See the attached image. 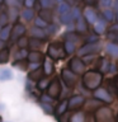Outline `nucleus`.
Here are the masks:
<instances>
[{
	"mask_svg": "<svg viewBox=\"0 0 118 122\" xmlns=\"http://www.w3.org/2000/svg\"><path fill=\"white\" fill-rule=\"evenodd\" d=\"M103 80H104V74H102L99 70H88L83 74L81 83L86 90L93 92L102 86Z\"/></svg>",
	"mask_w": 118,
	"mask_h": 122,
	"instance_id": "obj_1",
	"label": "nucleus"
},
{
	"mask_svg": "<svg viewBox=\"0 0 118 122\" xmlns=\"http://www.w3.org/2000/svg\"><path fill=\"white\" fill-rule=\"evenodd\" d=\"M47 56L49 59H52L53 61L65 59L67 56V53L64 48V42H59V41L51 42L47 47Z\"/></svg>",
	"mask_w": 118,
	"mask_h": 122,
	"instance_id": "obj_2",
	"label": "nucleus"
},
{
	"mask_svg": "<svg viewBox=\"0 0 118 122\" xmlns=\"http://www.w3.org/2000/svg\"><path fill=\"white\" fill-rule=\"evenodd\" d=\"M95 122H116V116H114L113 111L108 107L100 106L95 111Z\"/></svg>",
	"mask_w": 118,
	"mask_h": 122,
	"instance_id": "obj_3",
	"label": "nucleus"
},
{
	"mask_svg": "<svg viewBox=\"0 0 118 122\" xmlns=\"http://www.w3.org/2000/svg\"><path fill=\"white\" fill-rule=\"evenodd\" d=\"M100 51H102L100 42H85V45H83L78 50V56L83 57L86 55H97Z\"/></svg>",
	"mask_w": 118,
	"mask_h": 122,
	"instance_id": "obj_4",
	"label": "nucleus"
},
{
	"mask_svg": "<svg viewBox=\"0 0 118 122\" xmlns=\"http://www.w3.org/2000/svg\"><path fill=\"white\" fill-rule=\"evenodd\" d=\"M69 69H70L72 72H75L76 75H83L84 72H85L86 65L80 56H74L70 59V61H69Z\"/></svg>",
	"mask_w": 118,
	"mask_h": 122,
	"instance_id": "obj_5",
	"label": "nucleus"
},
{
	"mask_svg": "<svg viewBox=\"0 0 118 122\" xmlns=\"http://www.w3.org/2000/svg\"><path fill=\"white\" fill-rule=\"evenodd\" d=\"M61 80L69 89H72L78 84V75L72 72L70 69H62L61 70Z\"/></svg>",
	"mask_w": 118,
	"mask_h": 122,
	"instance_id": "obj_6",
	"label": "nucleus"
},
{
	"mask_svg": "<svg viewBox=\"0 0 118 122\" xmlns=\"http://www.w3.org/2000/svg\"><path fill=\"white\" fill-rule=\"evenodd\" d=\"M93 97L95 99H98V101H100L103 104H112L114 102V97L107 89H104L102 86H99L98 89L93 90Z\"/></svg>",
	"mask_w": 118,
	"mask_h": 122,
	"instance_id": "obj_7",
	"label": "nucleus"
},
{
	"mask_svg": "<svg viewBox=\"0 0 118 122\" xmlns=\"http://www.w3.org/2000/svg\"><path fill=\"white\" fill-rule=\"evenodd\" d=\"M85 97L81 94H75L70 97L69 99V109L70 111H78V109H81L84 104H85Z\"/></svg>",
	"mask_w": 118,
	"mask_h": 122,
	"instance_id": "obj_8",
	"label": "nucleus"
},
{
	"mask_svg": "<svg viewBox=\"0 0 118 122\" xmlns=\"http://www.w3.org/2000/svg\"><path fill=\"white\" fill-rule=\"evenodd\" d=\"M47 94L51 95L52 98L57 99L61 94V81L59 78H53V80H51L47 86Z\"/></svg>",
	"mask_w": 118,
	"mask_h": 122,
	"instance_id": "obj_9",
	"label": "nucleus"
},
{
	"mask_svg": "<svg viewBox=\"0 0 118 122\" xmlns=\"http://www.w3.org/2000/svg\"><path fill=\"white\" fill-rule=\"evenodd\" d=\"M83 17L88 22V24H94V23L98 20V18H99L98 13L95 11L94 8L93 6H88V5H86V8L83 11Z\"/></svg>",
	"mask_w": 118,
	"mask_h": 122,
	"instance_id": "obj_10",
	"label": "nucleus"
},
{
	"mask_svg": "<svg viewBox=\"0 0 118 122\" xmlns=\"http://www.w3.org/2000/svg\"><path fill=\"white\" fill-rule=\"evenodd\" d=\"M25 32H27L25 27L23 25L22 23L17 22L13 27H11V33H10V38H11V41H17L19 37L24 36Z\"/></svg>",
	"mask_w": 118,
	"mask_h": 122,
	"instance_id": "obj_11",
	"label": "nucleus"
},
{
	"mask_svg": "<svg viewBox=\"0 0 118 122\" xmlns=\"http://www.w3.org/2000/svg\"><path fill=\"white\" fill-rule=\"evenodd\" d=\"M67 122H86V112L80 109L72 111V113L67 116Z\"/></svg>",
	"mask_w": 118,
	"mask_h": 122,
	"instance_id": "obj_12",
	"label": "nucleus"
},
{
	"mask_svg": "<svg viewBox=\"0 0 118 122\" xmlns=\"http://www.w3.org/2000/svg\"><path fill=\"white\" fill-rule=\"evenodd\" d=\"M97 70H99L102 74H105V72H109V65H110V61L104 56H100L98 57L97 60Z\"/></svg>",
	"mask_w": 118,
	"mask_h": 122,
	"instance_id": "obj_13",
	"label": "nucleus"
},
{
	"mask_svg": "<svg viewBox=\"0 0 118 122\" xmlns=\"http://www.w3.org/2000/svg\"><path fill=\"white\" fill-rule=\"evenodd\" d=\"M107 24H108V22L105 20L104 18H98V20L94 23V33H97L98 36H100V34H104L107 32Z\"/></svg>",
	"mask_w": 118,
	"mask_h": 122,
	"instance_id": "obj_14",
	"label": "nucleus"
},
{
	"mask_svg": "<svg viewBox=\"0 0 118 122\" xmlns=\"http://www.w3.org/2000/svg\"><path fill=\"white\" fill-rule=\"evenodd\" d=\"M42 70L46 76H49L55 72V65H53V60L49 57L43 59V64H42Z\"/></svg>",
	"mask_w": 118,
	"mask_h": 122,
	"instance_id": "obj_15",
	"label": "nucleus"
},
{
	"mask_svg": "<svg viewBox=\"0 0 118 122\" xmlns=\"http://www.w3.org/2000/svg\"><path fill=\"white\" fill-rule=\"evenodd\" d=\"M75 30L79 34L88 33V30H89V24H88V22L84 19V17L79 18L78 20H76V23H75Z\"/></svg>",
	"mask_w": 118,
	"mask_h": 122,
	"instance_id": "obj_16",
	"label": "nucleus"
},
{
	"mask_svg": "<svg viewBox=\"0 0 118 122\" xmlns=\"http://www.w3.org/2000/svg\"><path fill=\"white\" fill-rule=\"evenodd\" d=\"M28 62H38L41 64L44 59V55L39 50H32L30 52H28Z\"/></svg>",
	"mask_w": 118,
	"mask_h": 122,
	"instance_id": "obj_17",
	"label": "nucleus"
},
{
	"mask_svg": "<svg viewBox=\"0 0 118 122\" xmlns=\"http://www.w3.org/2000/svg\"><path fill=\"white\" fill-rule=\"evenodd\" d=\"M105 52L113 59H118V43L114 42H108L105 45Z\"/></svg>",
	"mask_w": 118,
	"mask_h": 122,
	"instance_id": "obj_18",
	"label": "nucleus"
},
{
	"mask_svg": "<svg viewBox=\"0 0 118 122\" xmlns=\"http://www.w3.org/2000/svg\"><path fill=\"white\" fill-rule=\"evenodd\" d=\"M67 109H69V99H64V101H61L59 103V106H57L56 109H55L56 117H60V116H62V114H65L67 112Z\"/></svg>",
	"mask_w": 118,
	"mask_h": 122,
	"instance_id": "obj_19",
	"label": "nucleus"
},
{
	"mask_svg": "<svg viewBox=\"0 0 118 122\" xmlns=\"http://www.w3.org/2000/svg\"><path fill=\"white\" fill-rule=\"evenodd\" d=\"M44 76L43 74V70H42V66L41 67H38L36 69V70H32V71H29V74H28V79L29 80H32V81H38L39 79H42Z\"/></svg>",
	"mask_w": 118,
	"mask_h": 122,
	"instance_id": "obj_20",
	"label": "nucleus"
},
{
	"mask_svg": "<svg viewBox=\"0 0 118 122\" xmlns=\"http://www.w3.org/2000/svg\"><path fill=\"white\" fill-rule=\"evenodd\" d=\"M30 36L33 38H39V40H46L48 37L46 30H43V28H38L36 25H34V28L30 29Z\"/></svg>",
	"mask_w": 118,
	"mask_h": 122,
	"instance_id": "obj_21",
	"label": "nucleus"
},
{
	"mask_svg": "<svg viewBox=\"0 0 118 122\" xmlns=\"http://www.w3.org/2000/svg\"><path fill=\"white\" fill-rule=\"evenodd\" d=\"M102 17L108 23H113L116 20V13H114L113 9H110V8H104V10H103V13H102Z\"/></svg>",
	"mask_w": 118,
	"mask_h": 122,
	"instance_id": "obj_22",
	"label": "nucleus"
},
{
	"mask_svg": "<svg viewBox=\"0 0 118 122\" xmlns=\"http://www.w3.org/2000/svg\"><path fill=\"white\" fill-rule=\"evenodd\" d=\"M107 90H108V92L113 95L114 98H118V85H117V83L114 81L113 79H109V80H108Z\"/></svg>",
	"mask_w": 118,
	"mask_h": 122,
	"instance_id": "obj_23",
	"label": "nucleus"
},
{
	"mask_svg": "<svg viewBox=\"0 0 118 122\" xmlns=\"http://www.w3.org/2000/svg\"><path fill=\"white\" fill-rule=\"evenodd\" d=\"M62 38L64 40H67V41H72V42H76L80 40V34L76 32V30H67L62 34Z\"/></svg>",
	"mask_w": 118,
	"mask_h": 122,
	"instance_id": "obj_24",
	"label": "nucleus"
},
{
	"mask_svg": "<svg viewBox=\"0 0 118 122\" xmlns=\"http://www.w3.org/2000/svg\"><path fill=\"white\" fill-rule=\"evenodd\" d=\"M13 79V72H11L10 69L4 67L0 70V81H8V80Z\"/></svg>",
	"mask_w": 118,
	"mask_h": 122,
	"instance_id": "obj_25",
	"label": "nucleus"
},
{
	"mask_svg": "<svg viewBox=\"0 0 118 122\" xmlns=\"http://www.w3.org/2000/svg\"><path fill=\"white\" fill-rule=\"evenodd\" d=\"M10 33H11V25L6 24V25L1 27V30H0V40H3V41L9 40Z\"/></svg>",
	"mask_w": 118,
	"mask_h": 122,
	"instance_id": "obj_26",
	"label": "nucleus"
},
{
	"mask_svg": "<svg viewBox=\"0 0 118 122\" xmlns=\"http://www.w3.org/2000/svg\"><path fill=\"white\" fill-rule=\"evenodd\" d=\"M64 48H65V51H66L67 55H72V53L76 51V45H75V42H72V41L65 40L64 41Z\"/></svg>",
	"mask_w": 118,
	"mask_h": 122,
	"instance_id": "obj_27",
	"label": "nucleus"
},
{
	"mask_svg": "<svg viewBox=\"0 0 118 122\" xmlns=\"http://www.w3.org/2000/svg\"><path fill=\"white\" fill-rule=\"evenodd\" d=\"M11 66L18 69V70L20 71H27L28 70V61H24V60H15L13 64H11Z\"/></svg>",
	"mask_w": 118,
	"mask_h": 122,
	"instance_id": "obj_28",
	"label": "nucleus"
},
{
	"mask_svg": "<svg viewBox=\"0 0 118 122\" xmlns=\"http://www.w3.org/2000/svg\"><path fill=\"white\" fill-rule=\"evenodd\" d=\"M43 41L44 40H39V38H30L29 40V43L28 46L32 50H41L42 48V46H43Z\"/></svg>",
	"mask_w": 118,
	"mask_h": 122,
	"instance_id": "obj_29",
	"label": "nucleus"
},
{
	"mask_svg": "<svg viewBox=\"0 0 118 122\" xmlns=\"http://www.w3.org/2000/svg\"><path fill=\"white\" fill-rule=\"evenodd\" d=\"M60 20L65 25L72 23V22H74V18H72V15H71V11L69 10V11H66V13H64V14H60Z\"/></svg>",
	"mask_w": 118,
	"mask_h": 122,
	"instance_id": "obj_30",
	"label": "nucleus"
},
{
	"mask_svg": "<svg viewBox=\"0 0 118 122\" xmlns=\"http://www.w3.org/2000/svg\"><path fill=\"white\" fill-rule=\"evenodd\" d=\"M10 57V51L8 47H4L0 50V64H6Z\"/></svg>",
	"mask_w": 118,
	"mask_h": 122,
	"instance_id": "obj_31",
	"label": "nucleus"
},
{
	"mask_svg": "<svg viewBox=\"0 0 118 122\" xmlns=\"http://www.w3.org/2000/svg\"><path fill=\"white\" fill-rule=\"evenodd\" d=\"M39 106H41V108L43 109V112H44L46 114H53V113H55V108L52 107L51 103L41 102V103H39Z\"/></svg>",
	"mask_w": 118,
	"mask_h": 122,
	"instance_id": "obj_32",
	"label": "nucleus"
},
{
	"mask_svg": "<svg viewBox=\"0 0 118 122\" xmlns=\"http://www.w3.org/2000/svg\"><path fill=\"white\" fill-rule=\"evenodd\" d=\"M28 57V51H27V48H19L17 53L14 55V59L15 60H24Z\"/></svg>",
	"mask_w": 118,
	"mask_h": 122,
	"instance_id": "obj_33",
	"label": "nucleus"
},
{
	"mask_svg": "<svg viewBox=\"0 0 118 122\" xmlns=\"http://www.w3.org/2000/svg\"><path fill=\"white\" fill-rule=\"evenodd\" d=\"M48 84H49V80L47 78H42L39 79L37 81V89L38 90H44V89H47V86H48Z\"/></svg>",
	"mask_w": 118,
	"mask_h": 122,
	"instance_id": "obj_34",
	"label": "nucleus"
},
{
	"mask_svg": "<svg viewBox=\"0 0 118 122\" xmlns=\"http://www.w3.org/2000/svg\"><path fill=\"white\" fill-rule=\"evenodd\" d=\"M39 17L43 19V20H46V22H52V13H51V10H41V13H39Z\"/></svg>",
	"mask_w": 118,
	"mask_h": 122,
	"instance_id": "obj_35",
	"label": "nucleus"
},
{
	"mask_svg": "<svg viewBox=\"0 0 118 122\" xmlns=\"http://www.w3.org/2000/svg\"><path fill=\"white\" fill-rule=\"evenodd\" d=\"M28 43H29V40L27 37H24V36L19 37L17 40V45H18L19 48H27L28 47Z\"/></svg>",
	"mask_w": 118,
	"mask_h": 122,
	"instance_id": "obj_36",
	"label": "nucleus"
},
{
	"mask_svg": "<svg viewBox=\"0 0 118 122\" xmlns=\"http://www.w3.org/2000/svg\"><path fill=\"white\" fill-rule=\"evenodd\" d=\"M22 18L24 19V20H27V22H30L33 19V11L30 10V9H27V10H24L22 13Z\"/></svg>",
	"mask_w": 118,
	"mask_h": 122,
	"instance_id": "obj_37",
	"label": "nucleus"
},
{
	"mask_svg": "<svg viewBox=\"0 0 118 122\" xmlns=\"http://www.w3.org/2000/svg\"><path fill=\"white\" fill-rule=\"evenodd\" d=\"M34 25L38 27V28H43V29H44V28H47L48 23L46 22V20H43V19L39 17V18H37L36 20H34Z\"/></svg>",
	"mask_w": 118,
	"mask_h": 122,
	"instance_id": "obj_38",
	"label": "nucleus"
},
{
	"mask_svg": "<svg viewBox=\"0 0 118 122\" xmlns=\"http://www.w3.org/2000/svg\"><path fill=\"white\" fill-rule=\"evenodd\" d=\"M71 15H72V18H74V20H78L79 18L83 17V11H81V9H79V8H74V9L71 10Z\"/></svg>",
	"mask_w": 118,
	"mask_h": 122,
	"instance_id": "obj_39",
	"label": "nucleus"
},
{
	"mask_svg": "<svg viewBox=\"0 0 118 122\" xmlns=\"http://www.w3.org/2000/svg\"><path fill=\"white\" fill-rule=\"evenodd\" d=\"M57 10H59L60 14H64V13H66V11L70 10V5H69L67 3H60V5H59V8H57Z\"/></svg>",
	"mask_w": 118,
	"mask_h": 122,
	"instance_id": "obj_40",
	"label": "nucleus"
},
{
	"mask_svg": "<svg viewBox=\"0 0 118 122\" xmlns=\"http://www.w3.org/2000/svg\"><path fill=\"white\" fill-rule=\"evenodd\" d=\"M57 30H59V27H57L56 24H51V25H47L46 33H47V36H52V34L57 33Z\"/></svg>",
	"mask_w": 118,
	"mask_h": 122,
	"instance_id": "obj_41",
	"label": "nucleus"
},
{
	"mask_svg": "<svg viewBox=\"0 0 118 122\" xmlns=\"http://www.w3.org/2000/svg\"><path fill=\"white\" fill-rule=\"evenodd\" d=\"M107 38L110 42H114V43H118V33L116 32H108L107 33Z\"/></svg>",
	"mask_w": 118,
	"mask_h": 122,
	"instance_id": "obj_42",
	"label": "nucleus"
},
{
	"mask_svg": "<svg viewBox=\"0 0 118 122\" xmlns=\"http://www.w3.org/2000/svg\"><path fill=\"white\" fill-rule=\"evenodd\" d=\"M39 101L44 102V103H51V104H52V103L55 102V98H52L51 95H48V94H43V95H41Z\"/></svg>",
	"mask_w": 118,
	"mask_h": 122,
	"instance_id": "obj_43",
	"label": "nucleus"
},
{
	"mask_svg": "<svg viewBox=\"0 0 118 122\" xmlns=\"http://www.w3.org/2000/svg\"><path fill=\"white\" fill-rule=\"evenodd\" d=\"M85 41L86 42H99V36L97 33H94V34H90V36H88L85 38Z\"/></svg>",
	"mask_w": 118,
	"mask_h": 122,
	"instance_id": "obj_44",
	"label": "nucleus"
},
{
	"mask_svg": "<svg viewBox=\"0 0 118 122\" xmlns=\"http://www.w3.org/2000/svg\"><path fill=\"white\" fill-rule=\"evenodd\" d=\"M99 4L103 8H110L113 5V0H99Z\"/></svg>",
	"mask_w": 118,
	"mask_h": 122,
	"instance_id": "obj_45",
	"label": "nucleus"
},
{
	"mask_svg": "<svg viewBox=\"0 0 118 122\" xmlns=\"http://www.w3.org/2000/svg\"><path fill=\"white\" fill-rule=\"evenodd\" d=\"M118 71V65L114 64V62H110L109 65V72H112V74H116Z\"/></svg>",
	"mask_w": 118,
	"mask_h": 122,
	"instance_id": "obj_46",
	"label": "nucleus"
},
{
	"mask_svg": "<svg viewBox=\"0 0 118 122\" xmlns=\"http://www.w3.org/2000/svg\"><path fill=\"white\" fill-rule=\"evenodd\" d=\"M86 122H95L94 112H88L86 113Z\"/></svg>",
	"mask_w": 118,
	"mask_h": 122,
	"instance_id": "obj_47",
	"label": "nucleus"
},
{
	"mask_svg": "<svg viewBox=\"0 0 118 122\" xmlns=\"http://www.w3.org/2000/svg\"><path fill=\"white\" fill-rule=\"evenodd\" d=\"M108 32H116V33H118V22L113 23L112 25L108 27Z\"/></svg>",
	"mask_w": 118,
	"mask_h": 122,
	"instance_id": "obj_48",
	"label": "nucleus"
},
{
	"mask_svg": "<svg viewBox=\"0 0 118 122\" xmlns=\"http://www.w3.org/2000/svg\"><path fill=\"white\" fill-rule=\"evenodd\" d=\"M8 24V17H6V14H3V17L0 15V25L4 27V25H6Z\"/></svg>",
	"mask_w": 118,
	"mask_h": 122,
	"instance_id": "obj_49",
	"label": "nucleus"
},
{
	"mask_svg": "<svg viewBox=\"0 0 118 122\" xmlns=\"http://www.w3.org/2000/svg\"><path fill=\"white\" fill-rule=\"evenodd\" d=\"M88 6H95L99 3V0H84Z\"/></svg>",
	"mask_w": 118,
	"mask_h": 122,
	"instance_id": "obj_50",
	"label": "nucleus"
},
{
	"mask_svg": "<svg viewBox=\"0 0 118 122\" xmlns=\"http://www.w3.org/2000/svg\"><path fill=\"white\" fill-rule=\"evenodd\" d=\"M41 4H42L43 6H46V8H47V6L49 5V1H48V0H41Z\"/></svg>",
	"mask_w": 118,
	"mask_h": 122,
	"instance_id": "obj_51",
	"label": "nucleus"
},
{
	"mask_svg": "<svg viewBox=\"0 0 118 122\" xmlns=\"http://www.w3.org/2000/svg\"><path fill=\"white\" fill-rule=\"evenodd\" d=\"M4 48V41L3 40H0V50Z\"/></svg>",
	"mask_w": 118,
	"mask_h": 122,
	"instance_id": "obj_52",
	"label": "nucleus"
},
{
	"mask_svg": "<svg viewBox=\"0 0 118 122\" xmlns=\"http://www.w3.org/2000/svg\"><path fill=\"white\" fill-rule=\"evenodd\" d=\"M116 20H117V22H118V10H117V11H116Z\"/></svg>",
	"mask_w": 118,
	"mask_h": 122,
	"instance_id": "obj_53",
	"label": "nucleus"
},
{
	"mask_svg": "<svg viewBox=\"0 0 118 122\" xmlns=\"http://www.w3.org/2000/svg\"><path fill=\"white\" fill-rule=\"evenodd\" d=\"M116 122H118V113H117V116H116Z\"/></svg>",
	"mask_w": 118,
	"mask_h": 122,
	"instance_id": "obj_54",
	"label": "nucleus"
},
{
	"mask_svg": "<svg viewBox=\"0 0 118 122\" xmlns=\"http://www.w3.org/2000/svg\"><path fill=\"white\" fill-rule=\"evenodd\" d=\"M78 1H83V0H78Z\"/></svg>",
	"mask_w": 118,
	"mask_h": 122,
	"instance_id": "obj_55",
	"label": "nucleus"
},
{
	"mask_svg": "<svg viewBox=\"0 0 118 122\" xmlns=\"http://www.w3.org/2000/svg\"><path fill=\"white\" fill-rule=\"evenodd\" d=\"M0 1H3V0H0Z\"/></svg>",
	"mask_w": 118,
	"mask_h": 122,
	"instance_id": "obj_56",
	"label": "nucleus"
},
{
	"mask_svg": "<svg viewBox=\"0 0 118 122\" xmlns=\"http://www.w3.org/2000/svg\"><path fill=\"white\" fill-rule=\"evenodd\" d=\"M116 1H118V0H116Z\"/></svg>",
	"mask_w": 118,
	"mask_h": 122,
	"instance_id": "obj_57",
	"label": "nucleus"
}]
</instances>
